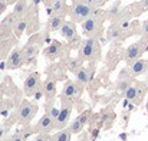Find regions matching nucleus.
Masks as SVG:
<instances>
[{"mask_svg":"<svg viewBox=\"0 0 148 141\" xmlns=\"http://www.w3.org/2000/svg\"><path fill=\"white\" fill-rule=\"evenodd\" d=\"M72 109H73L72 102H62V107H60L59 114H58L56 121H55V130H56V131L66 128V125H68L69 121H71Z\"/></svg>","mask_w":148,"mask_h":141,"instance_id":"6","label":"nucleus"},{"mask_svg":"<svg viewBox=\"0 0 148 141\" xmlns=\"http://www.w3.org/2000/svg\"><path fill=\"white\" fill-rule=\"evenodd\" d=\"M91 76H92V72H91V69L89 68H85V66H82L76 74H75V81L82 87V88H85L88 84H89V81H91Z\"/></svg>","mask_w":148,"mask_h":141,"instance_id":"17","label":"nucleus"},{"mask_svg":"<svg viewBox=\"0 0 148 141\" xmlns=\"http://www.w3.org/2000/svg\"><path fill=\"white\" fill-rule=\"evenodd\" d=\"M130 87H131V82H130V79L124 78V79H119V81H118V89H119L121 92H125V91H127Z\"/></svg>","mask_w":148,"mask_h":141,"instance_id":"27","label":"nucleus"},{"mask_svg":"<svg viewBox=\"0 0 148 141\" xmlns=\"http://www.w3.org/2000/svg\"><path fill=\"white\" fill-rule=\"evenodd\" d=\"M105 19H106V13H102V12H97L94 16L88 17L85 22L81 23L82 35H85L88 38H97L99 30L102 29V25H103Z\"/></svg>","mask_w":148,"mask_h":141,"instance_id":"2","label":"nucleus"},{"mask_svg":"<svg viewBox=\"0 0 148 141\" xmlns=\"http://www.w3.org/2000/svg\"><path fill=\"white\" fill-rule=\"evenodd\" d=\"M60 53H62V45H60V42H58V41H52L49 43V46L45 49V56L49 58V59L58 58Z\"/></svg>","mask_w":148,"mask_h":141,"instance_id":"19","label":"nucleus"},{"mask_svg":"<svg viewBox=\"0 0 148 141\" xmlns=\"http://www.w3.org/2000/svg\"><path fill=\"white\" fill-rule=\"evenodd\" d=\"M130 71H131V75L132 76H140V75H144L148 72V61L147 59H137L134 61L131 65H130Z\"/></svg>","mask_w":148,"mask_h":141,"instance_id":"15","label":"nucleus"},{"mask_svg":"<svg viewBox=\"0 0 148 141\" xmlns=\"http://www.w3.org/2000/svg\"><path fill=\"white\" fill-rule=\"evenodd\" d=\"M145 92H147V88H145L143 84H131V87L124 92V95H125V98H127L130 102L138 105V104H141V101H143Z\"/></svg>","mask_w":148,"mask_h":141,"instance_id":"10","label":"nucleus"},{"mask_svg":"<svg viewBox=\"0 0 148 141\" xmlns=\"http://www.w3.org/2000/svg\"><path fill=\"white\" fill-rule=\"evenodd\" d=\"M65 14H53L49 16L48 19V23H46V30L48 32H58L60 30V28L63 26L65 23Z\"/></svg>","mask_w":148,"mask_h":141,"instance_id":"16","label":"nucleus"},{"mask_svg":"<svg viewBox=\"0 0 148 141\" xmlns=\"http://www.w3.org/2000/svg\"><path fill=\"white\" fill-rule=\"evenodd\" d=\"M49 134H36V137L33 138V141H46Z\"/></svg>","mask_w":148,"mask_h":141,"instance_id":"30","label":"nucleus"},{"mask_svg":"<svg viewBox=\"0 0 148 141\" xmlns=\"http://www.w3.org/2000/svg\"><path fill=\"white\" fill-rule=\"evenodd\" d=\"M46 141H55V140H53V135H48V138H46Z\"/></svg>","mask_w":148,"mask_h":141,"instance_id":"36","label":"nucleus"},{"mask_svg":"<svg viewBox=\"0 0 148 141\" xmlns=\"http://www.w3.org/2000/svg\"><path fill=\"white\" fill-rule=\"evenodd\" d=\"M124 35H125V30H124L119 25H114V26H111L109 30H108V39H109V41L122 39Z\"/></svg>","mask_w":148,"mask_h":141,"instance_id":"22","label":"nucleus"},{"mask_svg":"<svg viewBox=\"0 0 148 141\" xmlns=\"http://www.w3.org/2000/svg\"><path fill=\"white\" fill-rule=\"evenodd\" d=\"M145 108H147V112H148V101H147V107H145Z\"/></svg>","mask_w":148,"mask_h":141,"instance_id":"38","label":"nucleus"},{"mask_svg":"<svg viewBox=\"0 0 148 141\" xmlns=\"http://www.w3.org/2000/svg\"><path fill=\"white\" fill-rule=\"evenodd\" d=\"M89 115H91V112H89V111H85V112L79 114L76 118H73L72 122L69 124L71 133H72V134H79V133L84 130V127L86 125V122H88V120H89Z\"/></svg>","mask_w":148,"mask_h":141,"instance_id":"13","label":"nucleus"},{"mask_svg":"<svg viewBox=\"0 0 148 141\" xmlns=\"http://www.w3.org/2000/svg\"><path fill=\"white\" fill-rule=\"evenodd\" d=\"M55 121H56V118L50 112H46L38 121V124L35 125L33 130H35L36 134H49L52 130H55Z\"/></svg>","mask_w":148,"mask_h":141,"instance_id":"11","label":"nucleus"},{"mask_svg":"<svg viewBox=\"0 0 148 141\" xmlns=\"http://www.w3.org/2000/svg\"><path fill=\"white\" fill-rule=\"evenodd\" d=\"M101 56V45L97 38H86L79 47V59L94 62Z\"/></svg>","mask_w":148,"mask_h":141,"instance_id":"3","label":"nucleus"},{"mask_svg":"<svg viewBox=\"0 0 148 141\" xmlns=\"http://www.w3.org/2000/svg\"><path fill=\"white\" fill-rule=\"evenodd\" d=\"M32 131H35V130H27V131L26 130H20V131L14 133L13 135H10L7 141H27L29 135L32 134Z\"/></svg>","mask_w":148,"mask_h":141,"instance_id":"23","label":"nucleus"},{"mask_svg":"<svg viewBox=\"0 0 148 141\" xmlns=\"http://www.w3.org/2000/svg\"><path fill=\"white\" fill-rule=\"evenodd\" d=\"M72 3H79V1H82V0H71Z\"/></svg>","mask_w":148,"mask_h":141,"instance_id":"37","label":"nucleus"},{"mask_svg":"<svg viewBox=\"0 0 148 141\" xmlns=\"http://www.w3.org/2000/svg\"><path fill=\"white\" fill-rule=\"evenodd\" d=\"M42 89H43V95L46 98L48 105H52L53 101H55V98H56V81L53 78H48L43 82Z\"/></svg>","mask_w":148,"mask_h":141,"instance_id":"14","label":"nucleus"},{"mask_svg":"<svg viewBox=\"0 0 148 141\" xmlns=\"http://www.w3.org/2000/svg\"><path fill=\"white\" fill-rule=\"evenodd\" d=\"M89 1H91L95 7H101V6H103L105 3H108L109 0H89Z\"/></svg>","mask_w":148,"mask_h":141,"instance_id":"29","label":"nucleus"},{"mask_svg":"<svg viewBox=\"0 0 148 141\" xmlns=\"http://www.w3.org/2000/svg\"><path fill=\"white\" fill-rule=\"evenodd\" d=\"M72 137V133L69 128H63V130H59L53 134V140L55 141H71Z\"/></svg>","mask_w":148,"mask_h":141,"instance_id":"24","label":"nucleus"},{"mask_svg":"<svg viewBox=\"0 0 148 141\" xmlns=\"http://www.w3.org/2000/svg\"><path fill=\"white\" fill-rule=\"evenodd\" d=\"M27 9H29L27 0H17V3H14V6H13V13L17 17H23L26 14Z\"/></svg>","mask_w":148,"mask_h":141,"instance_id":"21","label":"nucleus"},{"mask_svg":"<svg viewBox=\"0 0 148 141\" xmlns=\"http://www.w3.org/2000/svg\"><path fill=\"white\" fill-rule=\"evenodd\" d=\"M141 35L143 36H148V20H145L141 25Z\"/></svg>","mask_w":148,"mask_h":141,"instance_id":"28","label":"nucleus"},{"mask_svg":"<svg viewBox=\"0 0 148 141\" xmlns=\"http://www.w3.org/2000/svg\"><path fill=\"white\" fill-rule=\"evenodd\" d=\"M43 1H46V0H43Z\"/></svg>","mask_w":148,"mask_h":141,"instance_id":"39","label":"nucleus"},{"mask_svg":"<svg viewBox=\"0 0 148 141\" xmlns=\"http://www.w3.org/2000/svg\"><path fill=\"white\" fill-rule=\"evenodd\" d=\"M141 10H148V0H143L141 1Z\"/></svg>","mask_w":148,"mask_h":141,"instance_id":"32","label":"nucleus"},{"mask_svg":"<svg viewBox=\"0 0 148 141\" xmlns=\"http://www.w3.org/2000/svg\"><path fill=\"white\" fill-rule=\"evenodd\" d=\"M42 41H43L42 35H35V36H32V39L23 46L22 50H23V56H25L26 63L36 58V55H38V52H39V47L42 45Z\"/></svg>","mask_w":148,"mask_h":141,"instance_id":"8","label":"nucleus"},{"mask_svg":"<svg viewBox=\"0 0 148 141\" xmlns=\"http://www.w3.org/2000/svg\"><path fill=\"white\" fill-rule=\"evenodd\" d=\"M59 32H60V35H62L63 38H66L68 41L75 39V38H76V26H75V22H72V20L65 22Z\"/></svg>","mask_w":148,"mask_h":141,"instance_id":"18","label":"nucleus"},{"mask_svg":"<svg viewBox=\"0 0 148 141\" xmlns=\"http://www.w3.org/2000/svg\"><path fill=\"white\" fill-rule=\"evenodd\" d=\"M81 68H82L81 59H69V61H68V71H69V72L76 74Z\"/></svg>","mask_w":148,"mask_h":141,"instance_id":"26","label":"nucleus"},{"mask_svg":"<svg viewBox=\"0 0 148 141\" xmlns=\"http://www.w3.org/2000/svg\"><path fill=\"white\" fill-rule=\"evenodd\" d=\"M17 19H19V17H17V16H16V14L12 12V13L6 14V16L1 19V26H4V28H9V29H10V28L13 29V26L16 25Z\"/></svg>","mask_w":148,"mask_h":141,"instance_id":"25","label":"nucleus"},{"mask_svg":"<svg viewBox=\"0 0 148 141\" xmlns=\"http://www.w3.org/2000/svg\"><path fill=\"white\" fill-rule=\"evenodd\" d=\"M6 7H7V4L4 3V0H0V14L6 10Z\"/></svg>","mask_w":148,"mask_h":141,"instance_id":"31","label":"nucleus"},{"mask_svg":"<svg viewBox=\"0 0 148 141\" xmlns=\"http://www.w3.org/2000/svg\"><path fill=\"white\" fill-rule=\"evenodd\" d=\"M40 89V74L39 72H32L26 76L23 82V92L26 96H32Z\"/></svg>","mask_w":148,"mask_h":141,"instance_id":"9","label":"nucleus"},{"mask_svg":"<svg viewBox=\"0 0 148 141\" xmlns=\"http://www.w3.org/2000/svg\"><path fill=\"white\" fill-rule=\"evenodd\" d=\"M38 104L30 102V101H22V104L19 105L17 111H16V121L22 125H29L32 122V120L36 117L38 114Z\"/></svg>","mask_w":148,"mask_h":141,"instance_id":"4","label":"nucleus"},{"mask_svg":"<svg viewBox=\"0 0 148 141\" xmlns=\"http://www.w3.org/2000/svg\"><path fill=\"white\" fill-rule=\"evenodd\" d=\"M42 1H43V0H33V6H35V7H38Z\"/></svg>","mask_w":148,"mask_h":141,"instance_id":"35","label":"nucleus"},{"mask_svg":"<svg viewBox=\"0 0 148 141\" xmlns=\"http://www.w3.org/2000/svg\"><path fill=\"white\" fill-rule=\"evenodd\" d=\"M98 12V7H95L89 0L86 1V0H82V1H79V3H73L72 4V7L69 9V17H71V20L72 22H75V23H82V22H85L88 17H91V16H94L95 13Z\"/></svg>","mask_w":148,"mask_h":141,"instance_id":"1","label":"nucleus"},{"mask_svg":"<svg viewBox=\"0 0 148 141\" xmlns=\"http://www.w3.org/2000/svg\"><path fill=\"white\" fill-rule=\"evenodd\" d=\"M4 3L7 6H14V3H17V0H4Z\"/></svg>","mask_w":148,"mask_h":141,"instance_id":"34","label":"nucleus"},{"mask_svg":"<svg viewBox=\"0 0 148 141\" xmlns=\"http://www.w3.org/2000/svg\"><path fill=\"white\" fill-rule=\"evenodd\" d=\"M147 49H148V36H144L141 41L130 45V46L125 49V52H124V61L128 65H131L134 61L140 59Z\"/></svg>","mask_w":148,"mask_h":141,"instance_id":"5","label":"nucleus"},{"mask_svg":"<svg viewBox=\"0 0 148 141\" xmlns=\"http://www.w3.org/2000/svg\"><path fill=\"white\" fill-rule=\"evenodd\" d=\"M4 111V101H3V98L0 96V114Z\"/></svg>","mask_w":148,"mask_h":141,"instance_id":"33","label":"nucleus"},{"mask_svg":"<svg viewBox=\"0 0 148 141\" xmlns=\"http://www.w3.org/2000/svg\"><path fill=\"white\" fill-rule=\"evenodd\" d=\"M23 63H26L25 56H23V50L19 47L12 49V52L9 53L7 61H6V68L7 69H19Z\"/></svg>","mask_w":148,"mask_h":141,"instance_id":"12","label":"nucleus"},{"mask_svg":"<svg viewBox=\"0 0 148 141\" xmlns=\"http://www.w3.org/2000/svg\"><path fill=\"white\" fill-rule=\"evenodd\" d=\"M82 92V87L76 81H66L62 94H60V101L62 102H73Z\"/></svg>","mask_w":148,"mask_h":141,"instance_id":"7","label":"nucleus"},{"mask_svg":"<svg viewBox=\"0 0 148 141\" xmlns=\"http://www.w3.org/2000/svg\"><path fill=\"white\" fill-rule=\"evenodd\" d=\"M27 26H29L27 19H26V17H19L17 22H16V25L13 26V33H14L17 38H20V36L23 35V32L27 29Z\"/></svg>","mask_w":148,"mask_h":141,"instance_id":"20","label":"nucleus"}]
</instances>
